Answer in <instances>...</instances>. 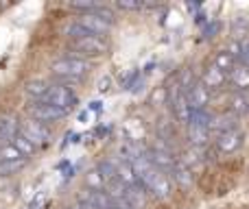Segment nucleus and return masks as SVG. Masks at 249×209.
I'll use <instances>...</instances> for the list:
<instances>
[{"mask_svg":"<svg viewBox=\"0 0 249 209\" xmlns=\"http://www.w3.org/2000/svg\"><path fill=\"white\" fill-rule=\"evenodd\" d=\"M228 83L232 85L234 92L249 90V65L236 61V64H234V68L228 72Z\"/></svg>","mask_w":249,"mask_h":209,"instance_id":"1a4fd4ad","label":"nucleus"},{"mask_svg":"<svg viewBox=\"0 0 249 209\" xmlns=\"http://www.w3.org/2000/svg\"><path fill=\"white\" fill-rule=\"evenodd\" d=\"M112 209H136L127 198H112Z\"/></svg>","mask_w":249,"mask_h":209,"instance_id":"5701e85b","label":"nucleus"},{"mask_svg":"<svg viewBox=\"0 0 249 209\" xmlns=\"http://www.w3.org/2000/svg\"><path fill=\"white\" fill-rule=\"evenodd\" d=\"M29 113H31V118L33 120H37V122H42V124H51V122H57V120H61V118H66V111H61V109H57V107H53V105H48V103H42V100H33L29 107Z\"/></svg>","mask_w":249,"mask_h":209,"instance_id":"423d86ee","label":"nucleus"},{"mask_svg":"<svg viewBox=\"0 0 249 209\" xmlns=\"http://www.w3.org/2000/svg\"><path fill=\"white\" fill-rule=\"evenodd\" d=\"M212 64H214L216 68L221 70V72H225V74H228L230 70L234 68V64H236V59H234V55H232V52H230V50H219V52H216V55H214V61H212Z\"/></svg>","mask_w":249,"mask_h":209,"instance_id":"dca6fc26","label":"nucleus"},{"mask_svg":"<svg viewBox=\"0 0 249 209\" xmlns=\"http://www.w3.org/2000/svg\"><path fill=\"white\" fill-rule=\"evenodd\" d=\"M9 142H11V144L16 146V150H18V153H20V155H22V157H24V159H29L31 155H33L35 150H37V148H35L33 144H31L29 140H26L24 135H22L20 131H18L16 135H13V137H11V140H9Z\"/></svg>","mask_w":249,"mask_h":209,"instance_id":"4468645a","label":"nucleus"},{"mask_svg":"<svg viewBox=\"0 0 249 209\" xmlns=\"http://www.w3.org/2000/svg\"><path fill=\"white\" fill-rule=\"evenodd\" d=\"M158 135H160V140L162 142H166V140H173L175 137V131H173V124L168 122V120H164V118H160V122H158Z\"/></svg>","mask_w":249,"mask_h":209,"instance_id":"412c9836","label":"nucleus"},{"mask_svg":"<svg viewBox=\"0 0 249 209\" xmlns=\"http://www.w3.org/2000/svg\"><path fill=\"white\" fill-rule=\"evenodd\" d=\"M70 209H96V207H92V205H88V203H81V201H79L77 205L70 207Z\"/></svg>","mask_w":249,"mask_h":209,"instance_id":"a878e982","label":"nucleus"},{"mask_svg":"<svg viewBox=\"0 0 249 209\" xmlns=\"http://www.w3.org/2000/svg\"><path fill=\"white\" fill-rule=\"evenodd\" d=\"M243 94V98H245V103H247V107H249V90H245V92H241Z\"/></svg>","mask_w":249,"mask_h":209,"instance_id":"bb28decb","label":"nucleus"},{"mask_svg":"<svg viewBox=\"0 0 249 209\" xmlns=\"http://www.w3.org/2000/svg\"><path fill=\"white\" fill-rule=\"evenodd\" d=\"M42 103H48V105H53V107H57V109H61V111L68 113V111L77 105V94H74L70 87L57 83V85H51V90L46 92V96L42 98Z\"/></svg>","mask_w":249,"mask_h":209,"instance_id":"20e7f679","label":"nucleus"},{"mask_svg":"<svg viewBox=\"0 0 249 209\" xmlns=\"http://www.w3.org/2000/svg\"><path fill=\"white\" fill-rule=\"evenodd\" d=\"M51 72L59 79V85L64 83H77L79 79H83L90 72V64L86 59H79V57H61V59L53 61Z\"/></svg>","mask_w":249,"mask_h":209,"instance_id":"f257e3e1","label":"nucleus"},{"mask_svg":"<svg viewBox=\"0 0 249 209\" xmlns=\"http://www.w3.org/2000/svg\"><path fill=\"white\" fill-rule=\"evenodd\" d=\"M109 87H112V79L109 77H103L99 81V92L101 94H105V92H109Z\"/></svg>","mask_w":249,"mask_h":209,"instance_id":"393cba45","label":"nucleus"},{"mask_svg":"<svg viewBox=\"0 0 249 209\" xmlns=\"http://www.w3.org/2000/svg\"><path fill=\"white\" fill-rule=\"evenodd\" d=\"M88 190H94V192H105V179L101 177L99 170L88 172Z\"/></svg>","mask_w":249,"mask_h":209,"instance_id":"6ab92c4d","label":"nucleus"},{"mask_svg":"<svg viewBox=\"0 0 249 209\" xmlns=\"http://www.w3.org/2000/svg\"><path fill=\"white\" fill-rule=\"evenodd\" d=\"M199 83H201V85L212 94V92H216V90H223V85H228V74L221 72L214 64H210L206 70H203Z\"/></svg>","mask_w":249,"mask_h":209,"instance_id":"0eeeda50","label":"nucleus"},{"mask_svg":"<svg viewBox=\"0 0 249 209\" xmlns=\"http://www.w3.org/2000/svg\"><path fill=\"white\" fill-rule=\"evenodd\" d=\"M18 131L22 133V135L26 137V140L31 142V144L35 146V148H39V146H48L51 144V129L46 127V124H42V122H37V120H33V118H29V120H24V122L20 124V129Z\"/></svg>","mask_w":249,"mask_h":209,"instance_id":"7ed1b4c3","label":"nucleus"},{"mask_svg":"<svg viewBox=\"0 0 249 209\" xmlns=\"http://www.w3.org/2000/svg\"><path fill=\"white\" fill-rule=\"evenodd\" d=\"M26 166V159H18V161H0V177H9L16 175L18 170Z\"/></svg>","mask_w":249,"mask_h":209,"instance_id":"aec40b11","label":"nucleus"},{"mask_svg":"<svg viewBox=\"0 0 249 209\" xmlns=\"http://www.w3.org/2000/svg\"><path fill=\"white\" fill-rule=\"evenodd\" d=\"M184 96H186V103L190 105V109H206L208 103L212 100V94L199 81H195L193 85L184 92Z\"/></svg>","mask_w":249,"mask_h":209,"instance_id":"6e6552de","label":"nucleus"},{"mask_svg":"<svg viewBox=\"0 0 249 209\" xmlns=\"http://www.w3.org/2000/svg\"><path fill=\"white\" fill-rule=\"evenodd\" d=\"M18 129H20V124L16 122L13 118H9V115H2L0 118V142H9L13 135L18 133Z\"/></svg>","mask_w":249,"mask_h":209,"instance_id":"2eb2a0df","label":"nucleus"},{"mask_svg":"<svg viewBox=\"0 0 249 209\" xmlns=\"http://www.w3.org/2000/svg\"><path fill=\"white\" fill-rule=\"evenodd\" d=\"M136 79H138V72H136V70H133V72H129L127 77H124V81H123V87H124V90H131V85L136 83Z\"/></svg>","mask_w":249,"mask_h":209,"instance_id":"b1692460","label":"nucleus"},{"mask_svg":"<svg viewBox=\"0 0 249 209\" xmlns=\"http://www.w3.org/2000/svg\"><path fill=\"white\" fill-rule=\"evenodd\" d=\"M18 159H24V157L18 153L16 146H13L11 142L0 144V161H18Z\"/></svg>","mask_w":249,"mask_h":209,"instance_id":"a211bd4d","label":"nucleus"},{"mask_svg":"<svg viewBox=\"0 0 249 209\" xmlns=\"http://www.w3.org/2000/svg\"><path fill=\"white\" fill-rule=\"evenodd\" d=\"M243 144H245V133L241 129H232L214 137V150L219 155H234L243 148Z\"/></svg>","mask_w":249,"mask_h":209,"instance_id":"39448f33","label":"nucleus"},{"mask_svg":"<svg viewBox=\"0 0 249 209\" xmlns=\"http://www.w3.org/2000/svg\"><path fill=\"white\" fill-rule=\"evenodd\" d=\"M48 90H51V83H46L44 79H31V81L24 83V92L33 100H42Z\"/></svg>","mask_w":249,"mask_h":209,"instance_id":"f8f14e48","label":"nucleus"},{"mask_svg":"<svg viewBox=\"0 0 249 209\" xmlns=\"http://www.w3.org/2000/svg\"><path fill=\"white\" fill-rule=\"evenodd\" d=\"M116 7L124 9V11H140V9H146V4L144 2H138V0H118Z\"/></svg>","mask_w":249,"mask_h":209,"instance_id":"4be33fe9","label":"nucleus"},{"mask_svg":"<svg viewBox=\"0 0 249 209\" xmlns=\"http://www.w3.org/2000/svg\"><path fill=\"white\" fill-rule=\"evenodd\" d=\"M186 133H188V140L193 146L197 148H203L208 142L212 140L210 135V129H203V127H195V124H186Z\"/></svg>","mask_w":249,"mask_h":209,"instance_id":"9b49d317","label":"nucleus"},{"mask_svg":"<svg viewBox=\"0 0 249 209\" xmlns=\"http://www.w3.org/2000/svg\"><path fill=\"white\" fill-rule=\"evenodd\" d=\"M74 22H79V24L83 26V29L88 31V33L96 35V37H103L105 33H107L109 29H112V24H107V22H103L101 17L92 16V13H83V16H79Z\"/></svg>","mask_w":249,"mask_h":209,"instance_id":"9d476101","label":"nucleus"},{"mask_svg":"<svg viewBox=\"0 0 249 209\" xmlns=\"http://www.w3.org/2000/svg\"><path fill=\"white\" fill-rule=\"evenodd\" d=\"M230 113H234L238 118V115H245L249 113V107L245 103V98H243L241 92H234L232 96H230Z\"/></svg>","mask_w":249,"mask_h":209,"instance_id":"f3484780","label":"nucleus"},{"mask_svg":"<svg viewBox=\"0 0 249 209\" xmlns=\"http://www.w3.org/2000/svg\"><path fill=\"white\" fill-rule=\"evenodd\" d=\"M70 48H72L79 59H86V57H101L107 52V42L103 37H96V35H88L81 39H70Z\"/></svg>","mask_w":249,"mask_h":209,"instance_id":"f03ea898","label":"nucleus"},{"mask_svg":"<svg viewBox=\"0 0 249 209\" xmlns=\"http://www.w3.org/2000/svg\"><path fill=\"white\" fill-rule=\"evenodd\" d=\"M168 177H171V181H175L179 188L188 190L190 185H193V172H190L188 168H186L184 163H179V161L175 163V168L171 170V175H168Z\"/></svg>","mask_w":249,"mask_h":209,"instance_id":"ddd939ff","label":"nucleus"}]
</instances>
